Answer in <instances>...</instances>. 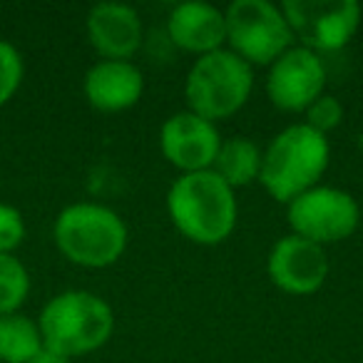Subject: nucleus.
I'll return each instance as SVG.
<instances>
[{"mask_svg":"<svg viewBox=\"0 0 363 363\" xmlns=\"http://www.w3.org/2000/svg\"><path fill=\"white\" fill-rule=\"evenodd\" d=\"M167 212L184 239L199 247H217L237 227V192L212 169L179 174L167 192Z\"/></svg>","mask_w":363,"mask_h":363,"instance_id":"1","label":"nucleus"},{"mask_svg":"<svg viewBox=\"0 0 363 363\" xmlns=\"http://www.w3.org/2000/svg\"><path fill=\"white\" fill-rule=\"evenodd\" d=\"M331 162V145L326 135L303 122L284 127L262 150L259 184L272 199L289 204L321 182Z\"/></svg>","mask_w":363,"mask_h":363,"instance_id":"2","label":"nucleus"},{"mask_svg":"<svg viewBox=\"0 0 363 363\" xmlns=\"http://www.w3.org/2000/svg\"><path fill=\"white\" fill-rule=\"evenodd\" d=\"M43 343L65 358L102 348L115 331V313L102 296L85 289L55 294L38 318Z\"/></svg>","mask_w":363,"mask_h":363,"instance_id":"3","label":"nucleus"},{"mask_svg":"<svg viewBox=\"0 0 363 363\" xmlns=\"http://www.w3.org/2000/svg\"><path fill=\"white\" fill-rule=\"evenodd\" d=\"M55 247L82 269H107L122 259L130 242L127 224L115 209L95 202L65 207L52 227Z\"/></svg>","mask_w":363,"mask_h":363,"instance_id":"4","label":"nucleus"},{"mask_svg":"<svg viewBox=\"0 0 363 363\" xmlns=\"http://www.w3.org/2000/svg\"><path fill=\"white\" fill-rule=\"evenodd\" d=\"M254 90V67L229 48L194 60L184 82L187 110L214 122L237 115Z\"/></svg>","mask_w":363,"mask_h":363,"instance_id":"5","label":"nucleus"},{"mask_svg":"<svg viewBox=\"0 0 363 363\" xmlns=\"http://www.w3.org/2000/svg\"><path fill=\"white\" fill-rule=\"evenodd\" d=\"M227 45L252 67H269L296 45L281 6L269 0H234L224 11Z\"/></svg>","mask_w":363,"mask_h":363,"instance_id":"6","label":"nucleus"},{"mask_svg":"<svg viewBox=\"0 0 363 363\" xmlns=\"http://www.w3.org/2000/svg\"><path fill=\"white\" fill-rule=\"evenodd\" d=\"M291 234L326 249L348 239L361 224V207L346 189L316 184L286 204Z\"/></svg>","mask_w":363,"mask_h":363,"instance_id":"7","label":"nucleus"},{"mask_svg":"<svg viewBox=\"0 0 363 363\" xmlns=\"http://www.w3.org/2000/svg\"><path fill=\"white\" fill-rule=\"evenodd\" d=\"M281 11L301 48L336 52L353 40L361 28V6L356 0H284Z\"/></svg>","mask_w":363,"mask_h":363,"instance_id":"8","label":"nucleus"},{"mask_svg":"<svg viewBox=\"0 0 363 363\" xmlns=\"http://www.w3.org/2000/svg\"><path fill=\"white\" fill-rule=\"evenodd\" d=\"M326 92V65L321 55L294 45L269 65L267 95L272 105L289 115H303Z\"/></svg>","mask_w":363,"mask_h":363,"instance_id":"9","label":"nucleus"},{"mask_svg":"<svg viewBox=\"0 0 363 363\" xmlns=\"http://www.w3.org/2000/svg\"><path fill=\"white\" fill-rule=\"evenodd\" d=\"M219 147H222L219 127L192 110L174 112L160 127L162 157L182 174L212 169Z\"/></svg>","mask_w":363,"mask_h":363,"instance_id":"10","label":"nucleus"},{"mask_svg":"<svg viewBox=\"0 0 363 363\" xmlns=\"http://www.w3.org/2000/svg\"><path fill=\"white\" fill-rule=\"evenodd\" d=\"M267 272L274 286L281 289L284 294L308 296L326 284L331 267L323 247L296 234H286L269 252Z\"/></svg>","mask_w":363,"mask_h":363,"instance_id":"11","label":"nucleus"},{"mask_svg":"<svg viewBox=\"0 0 363 363\" xmlns=\"http://www.w3.org/2000/svg\"><path fill=\"white\" fill-rule=\"evenodd\" d=\"M85 30L102 60H132L145 40L140 13L125 3H97L87 13Z\"/></svg>","mask_w":363,"mask_h":363,"instance_id":"12","label":"nucleus"},{"mask_svg":"<svg viewBox=\"0 0 363 363\" xmlns=\"http://www.w3.org/2000/svg\"><path fill=\"white\" fill-rule=\"evenodd\" d=\"M167 35L182 52L202 57L227 48V18L212 3L187 0L172 8L167 18Z\"/></svg>","mask_w":363,"mask_h":363,"instance_id":"13","label":"nucleus"},{"mask_svg":"<svg viewBox=\"0 0 363 363\" xmlns=\"http://www.w3.org/2000/svg\"><path fill=\"white\" fill-rule=\"evenodd\" d=\"M82 92L97 112H125L145 95V75L132 60H100L85 72Z\"/></svg>","mask_w":363,"mask_h":363,"instance_id":"14","label":"nucleus"},{"mask_svg":"<svg viewBox=\"0 0 363 363\" xmlns=\"http://www.w3.org/2000/svg\"><path fill=\"white\" fill-rule=\"evenodd\" d=\"M212 172H217L234 192L249 187V184L259 182V174H262V150L249 137L237 135L222 140Z\"/></svg>","mask_w":363,"mask_h":363,"instance_id":"15","label":"nucleus"},{"mask_svg":"<svg viewBox=\"0 0 363 363\" xmlns=\"http://www.w3.org/2000/svg\"><path fill=\"white\" fill-rule=\"evenodd\" d=\"M43 346L38 321L21 311L0 316V363H30Z\"/></svg>","mask_w":363,"mask_h":363,"instance_id":"16","label":"nucleus"},{"mask_svg":"<svg viewBox=\"0 0 363 363\" xmlns=\"http://www.w3.org/2000/svg\"><path fill=\"white\" fill-rule=\"evenodd\" d=\"M30 294V274L13 254L0 252V316L16 313Z\"/></svg>","mask_w":363,"mask_h":363,"instance_id":"17","label":"nucleus"},{"mask_svg":"<svg viewBox=\"0 0 363 363\" xmlns=\"http://www.w3.org/2000/svg\"><path fill=\"white\" fill-rule=\"evenodd\" d=\"M23 75H26V62L18 48L8 40H0V107H6L16 97Z\"/></svg>","mask_w":363,"mask_h":363,"instance_id":"18","label":"nucleus"},{"mask_svg":"<svg viewBox=\"0 0 363 363\" xmlns=\"http://www.w3.org/2000/svg\"><path fill=\"white\" fill-rule=\"evenodd\" d=\"M303 115H306L303 125H308L311 130L321 132V135H328V132L336 130V127L343 122V105H341L338 97L323 92V95L318 97V100L313 102Z\"/></svg>","mask_w":363,"mask_h":363,"instance_id":"19","label":"nucleus"},{"mask_svg":"<svg viewBox=\"0 0 363 363\" xmlns=\"http://www.w3.org/2000/svg\"><path fill=\"white\" fill-rule=\"evenodd\" d=\"M26 239V219L11 204L0 202V252L13 254Z\"/></svg>","mask_w":363,"mask_h":363,"instance_id":"20","label":"nucleus"},{"mask_svg":"<svg viewBox=\"0 0 363 363\" xmlns=\"http://www.w3.org/2000/svg\"><path fill=\"white\" fill-rule=\"evenodd\" d=\"M30 363H70V358H65L62 353H57V351H52V348H48V346H43L40 351L33 356V361Z\"/></svg>","mask_w":363,"mask_h":363,"instance_id":"21","label":"nucleus"}]
</instances>
